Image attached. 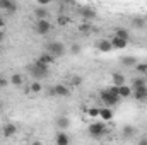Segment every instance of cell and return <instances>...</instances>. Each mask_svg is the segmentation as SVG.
Here are the masks:
<instances>
[{
    "instance_id": "obj_1",
    "label": "cell",
    "mask_w": 147,
    "mask_h": 145,
    "mask_svg": "<svg viewBox=\"0 0 147 145\" xmlns=\"http://www.w3.org/2000/svg\"><path fill=\"white\" fill-rule=\"evenodd\" d=\"M28 70L33 73V77H34V79H43V77H46V75H48V67H46L43 62H39V60H38L36 63L29 65V67H28Z\"/></svg>"
},
{
    "instance_id": "obj_2",
    "label": "cell",
    "mask_w": 147,
    "mask_h": 145,
    "mask_svg": "<svg viewBox=\"0 0 147 145\" xmlns=\"http://www.w3.org/2000/svg\"><path fill=\"white\" fill-rule=\"evenodd\" d=\"M46 51L50 55H53V56H60V55H63V44L62 43H57V41L48 43L46 44Z\"/></svg>"
},
{
    "instance_id": "obj_3",
    "label": "cell",
    "mask_w": 147,
    "mask_h": 145,
    "mask_svg": "<svg viewBox=\"0 0 147 145\" xmlns=\"http://www.w3.org/2000/svg\"><path fill=\"white\" fill-rule=\"evenodd\" d=\"M36 31L39 34H48L51 31V24L46 21V19H39L36 22Z\"/></svg>"
},
{
    "instance_id": "obj_4",
    "label": "cell",
    "mask_w": 147,
    "mask_h": 145,
    "mask_svg": "<svg viewBox=\"0 0 147 145\" xmlns=\"http://www.w3.org/2000/svg\"><path fill=\"white\" fill-rule=\"evenodd\" d=\"M0 9H2V10H7V12H10V14H14L16 9H17V5H16L14 0H0Z\"/></svg>"
},
{
    "instance_id": "obj_5",
    "label": "cell",
    "mask_w": 147,
    "mask_h": 145,
    "mask_svg": "<svg viewBox=\"0 0 147 145\" xmlns=\"http://www.w3.org/2000/svg\"><path fill=\"white\" fill-rule=\"evenodd\" d=\"M103 132H105V125H101V123H94L89 126V133L92 137H99V135H103Z\"/></svg>"
},
{
    "instance_id": "obj_6",
    "label": "cell",
    "mask_w": 147,
    "mask_h": 145,
    "mask_svg": "<svg viewBox=\"0 0 147 145\" xmlns=\"http://www.w3.org/2000/svg\"><path fill=\"white\" fill-rule=\"evenodd\" d=\"M135 99H139V101H146L147 99V87L146 85L135 89Z\"/></svg>"
},
{
    "instance_id": "obj_7",
    "label": "cell",
    "mask_w": 147,
    "mask_h": 145,
    "mask_svg": "<svg viewBox=\"0 0 147 145\" xmlns=\"http://www.w3.org/2000/svg\"><path fill=\"white\" fill-rule=\"evenodd\" d=\"M127 39H123V38H120V36H116L115 34V38L111 39V46H115V48H125L127 46Z\"/></svg>"
},
{
    "instance_id": "obj_8",
    "label": "cell",
    "mask_w": 147,
    "mask_h": 145,
    "mask_svg": "<svg viewBox=\"0 0 147 145\" xmlns=\"http://www.w3.org/2000/svg\"><path fill=\"white\" fill-rule=\"evenodd\" d=\"M51 94H55V96H69V89L65 85H55L51 89Z\"/></svg>"
},
{
    "instance_id": "obj_9",
    "label": "cell",
    "mask_w": 147,
    "mask_h": 145,
    "mask_svg": "<svg viewBox=\"0 0 147 145\" xmlns=\"http://www.w3.org/2000/svg\"><path fill=\"white\" fill-rule=\"evenodd\" d=\"M39 62H43L45 65H50V63H53V55H50V53L46 51V53H43V55L39 56Z\"/></svg>"
},
{
    "instance_id": "obj_10",
    "label": "cell",
    "mask_w": 147,
    "mask_h": 145,
    "mask_svg": "<svg viewBox=\"0 0 147 145\" xmlns=\"http://www.w3.org/2000/svg\"><path fill=\"white\" fill-rule=\"evenodd\" d=\"M2 133H3L5 137H12V135L16 133V126H14V125H5L3 130H2Z\"/></svg>"
},
{
    "instance_id": "obj_11",
    "label": "cell",
    "mask_w": 147,
    "mask_h": 145,
    "mask_svg": "<svg viewBox=\"0 0 147 145\" xmlns=\"http://www.w3.org/2000/svg\"><path fill=\"white\" fill-rule=\"evenodd\" d=\"M113 82H115V85H123L125 79H123V75H120V73H115V75H113Z\"/></svg>"
},
{
    "instance_id": "obj_12",
    "label": "cell",
    "mask_w": 147,
    "mask_h": 145,
    "mask_svg": "<svg viewBox=\"0 0 147 145\" xmlns=\"http://www.w3.org/2000/svg\"><path fill=\"white\" fill-rule=\"evenodd\" d=\"M98 46H99V50H103V51H110V50H111V43L105 41V39H103V41H99V44H98Z\"/></svg>"
},
{
    "instance_id": "obj_13",
    "label": "cell",
    "mask_w": 147,
    "mask_h": 145,
    "mask_svg": "<svg viewBox=\"0 0 147 145\" xmlns=\"http://www.w3.org/2000/svg\"><path fill=\"white\" fill-rule=\"evenodd\" d=\"M57 142H58L60 145H67V144H69V137H67V135H63V133H60V135L57 137Z\"/></svg>"
},
{
    "instance_id": "obj_14",
    "label": "cell",
    "mask_w": 147,
    "mask_h": 145,
    "mask_svg": "<svg viewBox=\"0 0 147 145\" xmlns=\"http://www.w3.org/2000/svg\"><path fill=\"white\" fill-rule=\"evenodd\" d=\"M130 92H132V91H130L128 87H125V85H120V87H118V94H120V96H130Z\"/></svg>"
},
{
    "instance_id": "obj_15",
    "label": "cell",
    "mask_w": 147,
    "mask_h": 145,
    "mask_svg": "<svg viewBox=\"0 0 147 145\" xmlns=\"http://www.w3.org/2000/svg\"><path fill=\"white\" fill-rule=\"evenodd\" d=\"M36 15L39 17V19H46V17H48V10H46V9H38Z\"/></svg>"
},
{
    "instance_id": "obj_16",
    "label": "cell",
    "mask_w": 147,
    "mask_h": 145,
    "mask_svg": "<svg viewBox=\"0 0 147 145\" xmlns=\"http://www.w3.org/2000/svg\"><path fill=\"white\" fill-rule=\"evenodd\" d=\"M115 34H116V36H120V38H123V39H127V41H128V33H127L125 29H116V31H115Z\"/></svg>"
},
{
    "instance_id": "obj_17",
    "label": "cell",
    "mask_w": 147,
    "mask_h": 145,
    "mask_svg": "<svg viewBox=\"0 0 147 145\" xmlns=\"http://www.w3.org/2000/svg\"><path fill=\"white\" fill-rule=\"evenodd\" d=\"M142 85H146V79H144V77L134 80V87H135V89H137V87H142Z\"/></svg>"
},
{
    "instance_id": "obj_18",
    "label": "cell",
    "mask_w": 147,
    "mask_h": 145,
    "mask_svg": "<svg viewBox=\"0 0 147 145\" xmlns=\"http://www.w3.org/2000/svg\"><path fill=\"white\" fill-rule=\"evenodd\" d=\"M99 114H101V118H105V119H110L111 118V111H108V109H101Z\"/></svg>"
},
{
    "instance_id": "obj_19",
    "label": "cell",
    "mask_w": 147,
    "mask_h": 145,
    "mask_svg": "<svg viewBox=\"0 0 147 145\" xmlns=\"http://www.w3.org/2000/svg\"><path fill=\"white\" fill-rule=\"evenodd\" d=\"M144 24H146V21H144V19H134V26L140 28V26H144Z\"/></svg>"
},
{
    "instance_id": "obj_20",
    "label": "cell",
    "mask_w": 147,
    "mask_h": 145,
    "mask_svg": "<svg viewBox=\"0 0 147 145\" xmlns=\"http://www.w3.org/2000/svg\"><path fill=\"white\" fill-rule=\"evenodd\" d=\"M12 82L14 84H22V77L21 75H12Z\"/></svg>"
},
{
    "instance_id": "obj_21",
    "label": "cell",
    "mask_w": 147,
    "mask_h": 145,
    "mask_svg": "<svg viewBox=\"0 0 147 145\" xmlns=\"http://www.w3.org/2000/svg\"><path fill=\"white\" fill-rule=\"evenodd\" d=\"M123 132H125V133H123L125 137H132V135H134V128H128V126H127Z\"/></svg>"
},
{
    "instance_id": "obj_22",
    "label": "cell",
    "mask_w": 147,
    "mask_h": 145,
    "mask_svg": "<svg viewBox=\"0 0 147 145\" xmlns=\"http://www.w3.org/2000/svg\"><path fill=\"white\" fill-rule=\"evenodd\" d=\"M31 91H33V92H39V91H41V85H39L38 82H34V84L31 85Z\"/></svg>"
},
{
    "instance_id": "obj_23",
    "label": "cell",
    "mask_w": 147,
    "mask_h": 145,
    "mask_svg": "<svg viewBox=\"0 0 147 145\" xmlns=\"http://www.w3.org/2000/svg\"><path fill=\"white\" fill-rule=\"evenodd\" d=\"M67 21H69L67 17H58V24H60V26H65V24H67Z\"/></svg>"
},
{
    "instance_id": "obj_24",
    "label": "cell",
    "mask_w": 147,
    "mask_h": 145,
    "mask_svg": "<svg viewBox=\"0 0 147 145\" xmlns=\"http://www.w3.org/2000/svg\"><path fill=\"white\" fill-rule=\"evenodd\" d=\"M82 15H87V17H94V12H91V10H82Z\"/></svg>"
},
{
    "instance_id": "obj_25",
    "label": "cell",
    "mask_w": 147,
    "mask_h": 145,
    "mask_svg": "<svg viewBox=\"0 0 147 145\" xmlns=\"http://www.w3.org/2000/svg\"><path fill=\"white\" fill-rule=\"evenodd\" d=\"M58 125H60V126H67V125H69V121L62 118V119H58Z\"/></svg>"
},
{
    "instance_id": "obj_26",
    "label": "cell",
    "mask_w": 147,
    "mask_h": 145,
    "mask_svg": "<svg viewBox=\"0 0 147 145\" xmlns=\"http://www.w3.org/2000/svg\"><path fill=\"white\" fill-rule=\"evenodd\" d=\"M137 68H139V70H140V72H147V65H139V67H137Z\"/></svg>"
},
{
    "instance_id": "obj_27",
    "label": "cell",
    "mask_w": 147,
    "mask_h": 145,
    "mask_svg": "<svg viewBox=\"0 0 147 145\" xmlns=\"http://www.w3.org/2000/svg\"><path fill=\"white\" fill-rule=\"evenodd\" d=\"M3 38H5V33H2V31H0V41H2Z\"/></svg>"
},
{
    "instance_id": "obj_28",
    "label": "cell",
    "mask_w": 147,
    "mask_h": 145,
    "mask_svg": "<svg viewBox=\"0 0 147 145\" xmlns=\"http://www.w3.org/2000/svg\"><path fill=\"white\" fill-rule=\"evenodd\" d=\"M2 85H5V80H3V79H0V87H2Z\"/></svg>"
},
{
    "instance_id": "obj_29",
    "label": "cell",
    "mask_w": 147,
    "mask_h": 145,
    "mask_svg": "<svg viewBox=\"0 0 147 145\" xmlns=\"http://www.w3.org/2000/svg\"><path fill=\"white\" fill-rule=\"evenodd\" d=\"M50 0H39V3H48Z\"/></svg>"
},
{
    "instance_id": "obj_30",
    "label": "cell",
    "mask_w": 147,
    "mask_h": 145,
    "mask_svg": "<svg viewBox=\"0 0 147 145\" xmlns=\"http://www.w3.org/2000/svg\"><path fill=\"white\" fill-rule=\"evenodd\" d=\"M3 24H5V22H3V19L0 17V26H3Z\"/></svg>"
}]
</instances>
